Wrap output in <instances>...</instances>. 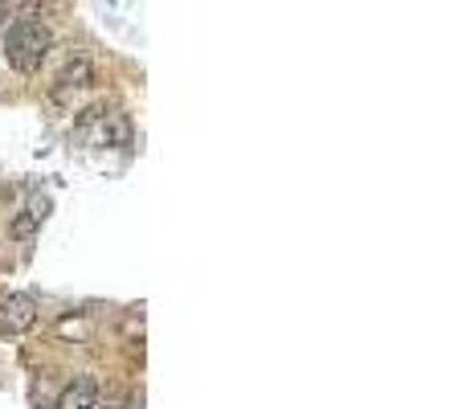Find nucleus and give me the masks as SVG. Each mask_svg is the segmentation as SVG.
I'll use <instances>...</instances> for the list:
<instances>
[{
  "instance_id": "nucleus-1",
  "label": "nucleus",
  "mask_w": 466,
  "mask_h": 409,
  "mask_svg": "<svg viewBox=\"0 0 466 409\" xmlns=\"http://www.w3.org/2000/svg\"><path fill=\"white\" fill-rule=\"evenodd\" d=\"M49 46H54V38H49V29L37 25V21H17V25L4 29V41H0L9 66L21 70V74H37L46 54H49Z\"/></svg>"
},
{
  "instance_id": "nucleus-2",
  "label": "nucleus",
  "mask_w": 466,
  "mask_h": 409,
  "mask_svg": "<svg viewBox=\"0 0 466 409\" xmlns=\"http://www.w3.org/2000/svg\"><path fill=\"white\" fill-rule=\"evenodd\" d=\"M78 139H90L95 147H103V144H127V139H131V127H127L123 111H111V115H107V107H95V111H87V115H82Z\"/></svg>"
},
{
  "instance_id": "nucleus-3",
  "label": "nucleus",
  "mask_w": 466,
  "mask_h": 409,
  "mask_svg": "<svg viewBox=\"0 0 466 409\" xmlns=\"http://www.w3.org/2000/svg\"><path fill=\"white\" fill-rule=\"evenodd\" d=\"M0 320L9 331H29L37 323V303L33 295H9V299L0 303Z\"/></svg>"
},
{
  "instance_id": "nucleus-4",
  "label": "nucleus",
  "mask_w": 466,
  "mask_h": 409,
  "mask_svg": "<svg viewBox=\"0 0 466 409\" xmlns=\"http://www.w3.org/2000/svg\"><path fill=\"white\" fill-rule=\"evenodd\" d=\"M58 409H98V380L74 377V385H66V393L58 397Z\"/></svg>"
},
{
  "instance_id": "nucleus-5",
  "label": "nucleus",
  "mask_w": 466,
  "mask_h": 409,
  "mask_svg": "<svg viewBox=\"0 0 466 409\" xmlns=\"http://www.w3.org/2000/svg\"><path fill=\"white\" fill-rule=\"evenodd\" d=\"M90 82V62L87 58H74L66 70L58 74V95H66V90H82Z\"/></svg>"
}]
</instances>
